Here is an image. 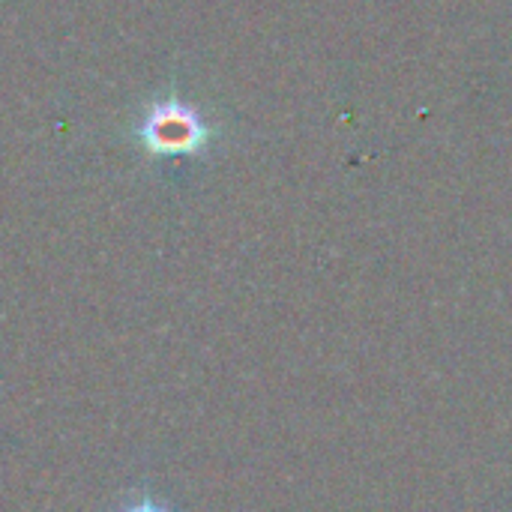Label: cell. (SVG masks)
Segmentation results:
<instances>
[{"label":"cell","mask_w":512,"mask_h":512,"mask_svg":"<svg viewBox=\"0 0 512 512\" xmlns=\"http://www.w3.org/2000/svg\"><path fill=\"white\" fill-rule=\"evenodd\" d=\"M126 512H168V510H162V507H159V504H153V501H141V504L129 507Z\"/></svg>","instance_id":"2"},{"label":"cell","mask_w":512,"mask_h":512,"mask_svg":"<svg viewBox=\"0 0 512 512\" xmlns=\"http://www.w3.org/2000/svg\"><path fill=\"white\" fill-rule=\"evenodd\" d=\"M144 138L147 147L159 153H195L207 144L210 129L192 108L180 102H168L150 114L144 126Z\"/></svg>","instance_id":"1"}]
</instances>
